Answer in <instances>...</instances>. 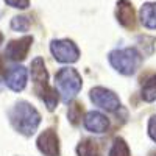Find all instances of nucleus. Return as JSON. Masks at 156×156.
<instances>
[{"label": "nucleus", "mask_w": 156, "mask_h": 156, "mask_svg": "<svg viewBox=\"0 0 156 156\" xmlns=\"http://www.w3.org/2000/svg\"><path fill=\"white\" fill-rule=\"evenodd\" d=\"M9 122L20 134L31 136L36 133L39 123H41V114L31 103L20 100L9 111Z\"/></svg>", "instance_id": "nucleus-1"}, {"label": "nucleus", "mask_w": 156, "mask_h": 156, "mask_svg": "<svg viewBox=\"0 0 156 156\" xmlns=\"http://www.w3.org/2000/svg\"><path fill=\"white\" fill-rule=\"evenodd\" d=\"M108 59H109V64L117 72L122 75H126V76L136 73V70L139 69L140 62H142V56L134 47L112 50Z\"/></svg>", "instance_id": "nucleus-2"}, {"label": "nucleus", "mask_w": 156, "mask_h": 156, "mask_svg": "<svg viewBox=\"0 0 156 156\" xmlns=\"http://www.w3.org/2000/svg\"><path fill=\"white\" fill-rule=\"evenodd\" d=\"M55 81H56V87L58 92L61 94L62 100L69 103L70 100H73L78 92L81 90V75L78 73L73 67H62L56 72L55 75Z\"/></svg>", "instance_id": "nucleus-3"}, {"label": "nucleus", "mask_w": 156, "mask_h": 156, "mask_svg": "<svg viewBox=\"0 0 156 156\" xmlns=\"http://www.w3.org/2000/svg\"><path fill=\"white\" fill-rule=\"evenodd\" d=\"M50 51L58 62L72 64L80 58V50L70 39H55L50 44Z\"/></svg>", "instance_id": "nucleus-4"}, {"label": "nucleus", "mask_w": 156, "mask_h": 156, "mask_svg": "<svg viewBox=\"0 0 156 156\" xmlns=\"http://www.w3.org/2000/svg\"><path fill=\"white\" fill-rule=\"evenodd\" d=\"M89 97H90V101H92L95 106L105 109L108 112H115L117 109L120 108L119 97H117L111 89H106L103 86L92 87L90 92H89Z\"/></svg>", "instance_id": "nucleus-5"}, {"label": "nucleus", "mask_w": 156, "mask_h": 156, "mask_svg": "<svg viewBox=\"0 0 156 156\" xmlns=\"http://www.w3.org/2000/svg\"><path fill=\"white\" fill-rule=\"evenodd\" d=\"M33 42V37L31 36H23L20 39H16V41H11L6 48H5V55L8 56V59L11 61H23L27 58L30 47Z\"/></svg>", "instance_id": "nucleus-6"}, {"label": "nucleus", "mask_w": 156, "mask_h": 156, "mask_svg": "<svg viewBox=\"0 0 156 156\" xmlns=\"http://www.w3.org/2000/svg\"><path fill=\"white\" fill-rule=\"evenodd\" d=\"M36 144L42 154L59 156V137L53 129H45L44 133H41L36 140Z\"/></svg>", "instance_id": "nucleus-7"}, {"label": "nucleus", "mask_w": 156, "mask_h": 156, "mask_svg": "<svg viewBox=\"0 0 156 156\" xmlns=\"http://www.w3.org/2000/svg\"><path fill=\"white\" fill-rule=\"evenodd\" d=\"M84 128L90 133L101 134L106 133L109 128V120L105 114H101L98 111H90L84 115Z\"/></svg>", "instance_id": "nucleus-8"}, {"label": "nucleus", "mask_w": 156, "mask_h": 156, "mask_svg": "<svg viewBox=\"0 0 156 156\" xmlns=\"http://www.w3.org/2000/svg\"><path fill=\"white\" fill-rule=\"evenodd\" d=\"M115 17L119 20V23L125 28H134L136 25V14L133 3L129 0H119L115 8Z\"/></svg>", "instance_id": "nucleus-9"}, {"label": "nucleus", "mask_w": 156, "mask_h": 156, "mask_svg": "<svg viewBox=\"0 0 156 156\" xmlns=\"http://www.w3.org/2000/svg\"><path fill=\"white\" fill-rule=\"evenodd\" d=\"M27 69L17 66V67H12L8 70L6 73V86L14 90V92H20V90L25 89L27 86Z\"/></svg>", "instance_id": "nucleus-10"}, {"label": "nucleus", "mask_w": 156, "mask_h": 156, "mask_svg": "<svg viewBox=\"0 0 156 156\" xmlns=\"http://www.w3.org/2000/svg\"><path fill=\"white\" fill-rule=\"evenodd\" d=\"M34 89H36V94L39 95V98H41L48 111H53L58 105L59 101V92L56 89L50 87L48 83H44V84H34Z\"/></svg>", "instance_id": "nucleus-11"}, {"label": "nucleus", "mask_w": 156, "mask_h": 156, "mask_svg": "<svg viewBox=\"0 0 156 156\" xmlns=\"http://www.w3.org/2000/svg\"><path fill=\"white\" fill-rule=\"evenodd\" d=\"M139 19L145 28L156 30V2H147L142 5L139 11Z\"/></svg>", "instance_id": "nucleus-12"}, {"label": "nucleus", "mask_w": 156, "mask_h": 156, "mask_svg": "<svg viewBox=\"0 0 156 156\" xmlns=\"http://www.w3.org/2000/svg\"><path fill=\"white\" fill-rule=\"evenodd\" d=\"M30 72H31V80L34 81V84H44L48 80V73L45 69V62L41 56H36L31 61L30 66Z\"/></svg>", "instance_id": "nucleus-13"}, {"label": "nucleus", "mask_w": 156, "mask_h": 156, "mask_svg": "<svg viewBox=\"0 0 156 156\" xmlns=\"http://www.w3.org/2000/svg\"><path fill=\"white\" fill-rule=\"evenodd\" d=\"M78 156H101L98 144L94 139H83L76 147Z\"/></svg>", "instance_id": "nucleus-14"}, {"label": "nucleus", "mask_w": 156, "mask_h": 156, "mask_svg": "<svg viewBox=\"0 0 156 156\" xmlns=\"http://www.w3.org/2000/svg\"><path fill=\"white\" fill-rule=\"evenodd\" d=\"M140 97L144 101H148V103L156 100V75H151L150 78L145 80L140 90Z\"/></svg>", "instance_id": "nucleus-15"}, {"label": "nucleus", "mask_w": 156, "mask_h": 156, "mask_svg": "<svg viewBox=\"0 0 156 156\" xmlns=\"http://www.w3.org/2000/svg\"><path fill=\"white\" fill-rule=\"evenodd\" d=\"M109 156H129V147L122 137H115L112 140V147L109 150Z\"/></svg>", "instance_id": "nucleus-16"}, {"label": "nucleus", "mask_w": 156, "mask_h": 156, "mask_svg": "<svg viewBox=\"0 0 156 156\" xmlns=\"http://www.w3.org/2000/svg\"><path fill=\"white\" fill-rule=\"evenodd\" d=\"M30 23H31L30 17H27V16H16V17H12V20H11V28L14 31L25 33V31H28Z\"/></svg>", "instance_id": "nucleus-17"}, {"label": "nucleus", "mask_w": 156, "mask_h": 156, "mask_svg": "<svg viewBox=\"0 0 156 156\" xmlns=\"http://www.w3.org/2000/svg\"><path fill=\"white\" fill-rule=\"evenodd\" d=\"M67 117L72 125H78L81 122V117H83V106L80 103H72L69 106V111H67Z\"/></svg>", "instance_id": "nucleus-18"}, {"label": "nucleus", "mask_w": 156, "mask_h": 156, "mask_svg": "<svg viewBox=\"0 0 156 156\" xmlns=\"http://www.w3.org/2000/svg\"><path fill=\"white\" fill-rule=\"evenodd\" d=\"M5 3L11 8H19V9H25L30 6V0H5Z\"/></svg>", "instance_id": "nucleus-19"}, {"label": "nucleus", "mask_w": 156, "mask_h": 156, "mask_svg": "<svg viewBox=\"0 0 156 156\" xmlns=\"http://www.w3.org/2000/svg\"><path fill=\"white\" fill-rule=\"evenodd\" d=\"M148 136L153 142H156V114L148 120Z\"/></svg>", "instance_id": "nucleus-20"}, {"label": "nucleus", "mask_w": 156, "mask_h": 156, "mask_svg": "<svg viewBox=\"0 0 156 156\" xmlns=\"http://www.w3.org/2000/svg\"><path fill=\"white\" fill-rule=\"evenodd\" d=\"M5 66H3V61H2V56H0V72H3Z\"/></svg>", "instance_id": "nucleus-21"}, {"label": "nucleus", "mask_w": 156, "mask_h": 156, "mask_svg": "<svg viewBox=\"0 0 156 156\" xmlns=\"http://www.w3.org/2000/svg\"><path fill=\"white\" fill-rule=\"evenodd\" d=\"M2 41H3V34L0 33V44H2Z\"/></svg>", "instance_id": "nucleus-22"}, {"label": "nucleus", "mask_w": 156, "mask_h": 156, "mask_svg": "<svg viewBox=\"0 0 156 156\" xmlns=\"http://www.w3.org/2000/svg\"><path fill=\"white\" fill-rule=\"evenodd\" d=\"M3 89V83H2V80H0V90Z\"/></svg>", "instance_id": "nucleus-23"}]
</instances>
